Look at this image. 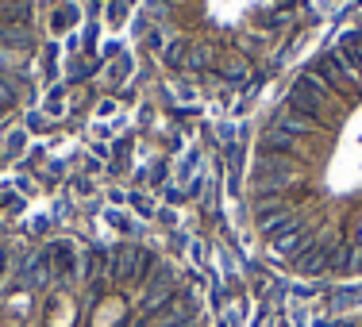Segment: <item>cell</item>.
Here are the masks:
<instances>
[{
    "label": "cell",
    "instance_id": "obj_1",
    "mask_svg": "<svg viewBox=\"0 0 362 327\" xmlns=\"http://www.w3.org/2000/svg\"><path fill=\"white\" fill-rule=\"evenodd\" d=\"M327 85L320 81L316 73H305L297 85H293V93H289V108L297 112V116H305V119H324L327 116Z\"/></svg>",
    "mask_w": 362,
    "mask_h": 327
},
{
    "label": "cell",
    "instance_id": "obj_2",
    "mask_svg": "<svg viewBox=\"0 0 362 327\" xmlns=\"http://www.w3.org/2000/svg\"><path fill=\"white\" fill-rule=\"evenodd\" d=\"M313 73L320 77L327 89H339V93H355V89H358V77L351 73L347 66H343V58L335 54V50H327L320 62H316V70H313Z\"/></svg>",
    "mask_w": 362,
    "mask_h": 327
},
{
    "label": "cell",
    "instance_id": "obj_3",
    "mask_svg": "<svg viewBox=\"0 0 362 327\" xmlns=\"http://www.w3.org/2000/svg\"><path fill=\"white\" fill-rule=\"evenodd\" d=\"M255 182L262 189H281L286 182H293V166H289V162H281L278 154H274V158H262V162H258V170H255Z\"/></svg>",
    "mask_w": 362,
    "mask_h": 327
},
{
    "label": "cell",
    "instance_id": "obj_4",
    "mask_svg": "<svg viewBox=\"0 0 362 327\" xmlns=\"http://www.w3.org/2000/svg\"><path fill=\"white\" fill-rule=\"evenodd\" d=\"M327 258H332V251H327L324 243H308L305 251L293 258V266H297L300 273H308V278H313V273H324L327 270Z\"/></svg>",
    "mask_w": 362,
    "mask_h": 327
},
{
    "label": "cell",
    "instance_id": "obj_5",
    "mask_svg": "<svg viewBox=\"0 0 362 327\" xmlns=\"http://www.w3.org/2000/svg\"><path fill=\"white\" fill-rule=\"evenodd\" d=\"M335 54L343 58V66H347L351 73L362 70V31H347V35L339 39V50Z\"/></svg>",
    "mask_w": 362,
    "mask_h": 327
},
{
    "label": "cell",
    "instance_id": "obj_6",
    "mask_svg": "<svg viewBox=\"0 0 362 327\" xmlns=\"http://www.w3.org/2000/svg\"><path fill=\"white\" fill-rule=\"evenodd\" d=\"M50 273H54L50 254H35L28 266H23V285H28V289H42V285L50 281Z\"/></svg>",
    "mask_w": 362,
    "mask_h": 327
},
{
    "label": "cell",
    "instance_id": "obj_7",
    "mask_svg": "<svg viewBox=\"0 0 362 327\" xmlns=\"http://www.w3.org/2000/svg\"><path fill=\"white\" fill-rule=\"evenodd\" d=\"M262 146L266 150H278V154H297L300 150V139L289 131H281V127H270V131L262 135Z\"/></svg>",
    "mask_w": 362,
    "mask_h": 327
},
{
    "label": "cell",
    "instance_id": "obj_8",
    "mask_svg": "<svg viewBox=\"0 0 362 327\" xmlns=\"http://www.w3.org/2000/svg\"><path fill=\"white\" fill-rule=\"evenodd\" d=\"M0 47L8 50H31V31L23 23H4L0 28Z\"/></svg>",
    "mask_w": 362,
    "mask_h": 327
},
{
    "label": "cell",
    "instance_id": "obj_9",
    "mask_svg": "<svg viewBox=\"0 0 362 327\" xmlns=\"http://www.w3.org/2000/svg\"><path fill=\"white\" fill-rule=\"evenodd\" d=\"M300 246H305V231H300V223H293L289 231H281V235L274 239V251L286 254V258H297Z\"/></svg>",
    "mask_w": 362,
    "mask_h": 327
},
{
    "label": "cell",
    "instance_id": "obj_10",
    "mask_svg": "<svg viewBox=\"0 0 362 327\" xmlns=\"http://www.w3.org/2000/svg\"><path fill=\"white\" fill-rule=\"evenodd\" d=\"M50 266H54L58 278H70V273H74V251H70V243H54V251H50Z\"/></svg>",
    "mask_w": 362,
    "mask_h": 327
},
{
    "label": "cell",
    "instance_id": "obj_11",
    "mask_svg": "<svg viewBox=\"0 0 362 327\" xmlns=\"http://www.w3.org/2000/svg\"><path fill=\"white\" fill-rule=\"evenodd\" d=\"M4 20H8V23H23V28H28V20H31V4H20V0L4 4Z\"/></svg>",
    "mask_w": 362,
    "mask_h": 327
},
{
    "label": "cell",
    "instance_id": "obj_12",
    "mask_svg": "<svg viewBox=\"0 0 362 327\" xmlns=\"http://www.w3.org/2000/svg\"><path fill=\"white\" fill-rule=\"evenodd\" d=\"M358 297H362L358 289H343V292H335V308H347V304H355Z\"/></svg>",
    "mask_w": 362,
    "mask_h": 327
},
{
    "label": "cell",
    "instance_id": "obj_13",
    "mask_svg": "<svg viewBox=\"0 0 362 327\" xmlns=\"http://www.w3.org/2000/svg\"><path fill=\"white\" fill-rule=\"evenodd\" d=\"M12 85H8V81H0V112H8V108H12Z\"/></svg>",
    "mask_w": 362,
    "mask_h": 327
},
{
    "label": "cell",
    "instance_id": "obj_14",
    "mask_svg": "<svg viewBox=\"0 0 362 327\" xmlns=\"http://www.w3.org/2000/svg\"><path fill=\"white\" fill-rule=\"evenodd\" d=\"M74 20H77V12H74V8H66L62 16H54V28H70Z\"/></svg>",
    "mask_w": 362,
    "mask_h": 327
},
{
    "label": "cell",
    "instance_id": "obj_15",
    "mask_svg": "<svg viewBox=\"0 0 362 327\" xmlns=\"http://www.w3.org/2000/svg\"><path fill=\"white\" fill-rule=\"evenodd\" d=\"M209 58H212L209 47H197V50H193V66H209Z\"/></svg>",
    "mask_w": 362,
    "mask_h": 327
},
{
    "label": "cell",
    "instance_id": "obj_16",
    "mask_svg": "<svg viewBox=\"0 0 362 327\" xmlns=\"http://www.w3.org/2000/svg\"><path fill=\"white\" fill-rule=\"evenodd\" d=\"M181 58H185V47H170V62L181 66Z\"/></svg>",
    "mask_w": 362,
    "mask_h": 327
}]
</instances>
